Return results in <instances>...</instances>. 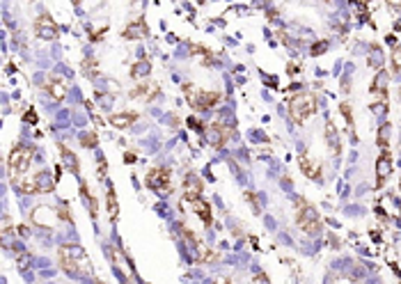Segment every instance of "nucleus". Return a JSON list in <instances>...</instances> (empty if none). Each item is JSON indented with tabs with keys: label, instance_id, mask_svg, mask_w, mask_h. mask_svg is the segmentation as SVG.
Returning a JSON list of instances; mask_svg holds the SVG:
<instances>
[{
	"label": "nucleus",
	"instance_id": "17",
	"mask_svg": "<svg viewBox=\"0 0 401 284\" xmlns=\"http://www.w3.org/2000/svg\"><path fill=\"white\" fill-rule=\"evenodd\" d=\"M326 142H328V147H330V151L332 154H339V149H342V142H339V133H337V129L330 124H326Z\"/></svg>",
	"mask_w": 401,
	"mask_h": 284
},
{
	"label": "nucleus",
	"instance_id": "32",
	"mask_svg": "<svg viewBox=\"0 0 401 284\" xmlns=\"http://www.w3.org/2000/svg\"><path fill=\"white\" fill-rule=\"evenodd\" d=\"M252 282H255V284H271V282H268V277L264 275V273H255V277H252Z\"/></svg>",
	"mask_w": 401,
	"mask_h": 284
},
{
	"label": "nucleus",
	"instance_id": "7",
	"mask_svg": "<svg viewBox=\"0 0 401 284\" xmlns=\"http://www.w3.org/2000/svg\"><path fill=\"white\" fill-rule=\"evenodd\" d=\"M35 32H37L39 39H44V42H53V39L60 37V28H57V23L53 21L48 14H42V16H37Z\"/></svg>",
	"mask_w": 401,
	"mask_h": 284
},
{
	"label": "nucleus",
	"instance_id": "11",
	"mask_svg": "<svg viewBox=\"0 0 401 284\" xmlns=\"http://www.w3.org/2000/svg\"><path fill=\"white\" fill-rule=\"evenodd\" d=\"M35 188H37V193H53L55 190V184H57V177H53L51 172H46V170H42V172H37L35 177Z\"/></svg>",
	"mask_w": 401,
	"mask_h": 284
},
{
	"label": "nucleus",
	"instance_id": "27",
	"mask_svg": "<svg viewBox=\"0 0 401 284\" xmlns=\"http://www.w3.org/2000/svg\"><path fill=\"white\" fill-rule=\"evenodd\" d=\"M326 51H328V39H321V42L312 44V48H310L312 55H321V53H326Z\"/></svg>",
	"mask_w": 401,
	"mask_h": 284
},
{
	"label": "nucleus",
	"instance_id": "8",
	"mask_svg": "<svg viewBox=\"0 0 401 284\" xmlns=\"http://www.w3.org/2000/svg\"><path fill=\"white\" fill-rule=\"evenodd\" d=\"M207 135H209V140H211V145L216 147V149H220V147H225V142L229 138H234V131L229 129V126L220 124V121H213L211 129L207 131Z\"/></svg>",
	"mask_w": 401,
	"mask_h": 284
},
{
	"label": "nucleus",
	"instance_id": "21",
	"mask_svg": "<svg viewBox=\"0 0 401 284\" xmlns=\"http://www.w3.org/2000/svg\"><path fill=\"white\" fill-rule=\"evenodd\" d=\"M151 73V65L147 60H140V62H135L133 67H131V76L133 78H147Z\"/></svg>",
	"mask_w": 401,
	"mask_h": 284
},
{
	"label": "nucleus",
	"instance_id": "36",
	"mask_svg": "<svg viewBox=\"0 0 401 284\" xmlns=\"http://www.w3.org/2000/svg\"><path fill=\"white\" fill-rule=\"evenodd\" d=\"M124 160L126 163H135V154H124Z\"/></svg>",
	"mask_w": 401,
	"mask_h": 284
},
{
	"label": "nucleus",
	"instance_id": "30",
	"mask_svg": "<svg viewBox=\"0 0 401 284\" xmlns=\"http://www.w3.org/2000/svg\"><path fill=\"white\" fill-rule=\"evenodd\" d=\"M23 121H28V124H37V112L35 110H28L26 115H23Z\"/></svg>",
	"mask_w": 401,
	"mask_h": 284
},
{
	"label": "nucleus",
	"instance_id": "2",
	"mask_svg": "<svg viewBox=\"0 0 401 284\" xmlns=\"http://www.w3.org/2000/svg\"><path fill=\"white\" fill-rule=\"evenodd\" d=\"M32 156H35L32 147H26V145H16V147H14L12 154H9V160H7V170H9V177H12V181L26 177L28 168H30V163H32Z\"/></svg>",
	"mask_w": 401,
	"mask_h": 284
},
{
	"label": "nucleus",
	"instance_id": "19",
	"mask_svg": "<svg viewBox=\"0 0 401 284\" xmlns=\"http://www.w3.org/2000/svg\"><path fill=\"white\" fill-rule=\"evenodd\" d=\"M156 92H158V87H156V85H147V83H143V85L135 87L129 96H131V99H140V96H145V99L149 101V99H154V96H156Z\"/></svg>",
	"mask_w": 401,
	"mask_h": 284
},
{
	"label": "nucleus",
	"instance_id": "38",
	"mask_svg": "<svg viewBox=\"0 0 401 284\" xmlns=\"http://www.w3.org/2000/svg\"><path fill=\"white\" fill-rule=\"evenodd\" d=\"M399 99H401V87H399Z\"/></svg>",
	"mask_w": 401,
	"mask_h": 284
},
{
	"label": "nucleus",
	"instance_id": "35",
	"mask_svg": "<svg viewBox=\"0 0 401 284\" xmlns=\"http://www.w3.org/2000/svg\"><path fill=\"white\" fill-rule=\"evenodd\" d=\"M342 90H344V94H349V90H351V80H349V78L342 80Z\"/></svg>",
	"mask_w": 401,
	"mask_h": 284
},
{
	"label": "nucleus",
	"instance_id": "39",
	"mask_svg": "<svg viewBox=\"0 0 401 284\" xmlns=\"http://www.w3.org/2000/svg\"><path fill=\"white\" fill-rule=\"evenodd\" d=\"M399 186H401V184H399Z\"/></svg>",
	"mask_w": 401,
	"mask_h": 284
},
{
	"label": "nucleus",
	"instance_id": "12",
	"mask_svg": "<svg viewBox=\"0 0 401 284\" xmlns=\"http://www.w3.org/2000/svg\"><path fill=\"white\" fill-rule=\"evenodd\" d=\"M46 92L51 94L53 101H62L67 96V83L62 80V78H57V76H51V78H48V83H46Z\"/></svg>",
	"mask_w": 401,
	"mask_h": 284
},
{
	"label": "nucleus",
	"instance_id": "10",
	"mask_svg": "<svg viewBox=\"0 0 401 284\" xmlns=\"http://www.w3.org/2000/svg\"><path fill=\"white\" fill-rule=\"evenodd\" d=\"M202 181H199L195 174H188L186 177V186H184V195H186V199H188L190 204H195L199 197H202Z\"/></svg>",
	"mask_w": 401,
	"mask_h": 284
},
{
	"label": "nucleus",
	"instance_id": "26",
	"mask_svg": "<svg viewBox=\"0 0 401 284\" xmlns=\"http://www.w3.org/2000/svg\"><path fill=\"white\" fill-rule=\"evenodd\" d=\"M83 71H85L87 78H94L96 76V62H94V57H85V62H83Z\"/></svg>",
	"mask_w": 401,
	"mask_h": 284
},
{
	"label": "nucleus",
	"instance_id": "9",
	"mask_svg": "<svg viewBox=\"0 0 401 284\" xmlns=\"http://www.w3.org/2000/svg\"><path fill=\"white\" fill-rule=\"evenodd\" d=\"M390 172H392V156H390V151H388V154H380L378 160H376V186H378V188L388 181Z\"/></svg>",
	"mask_w": 401,
	"mask_h": 284
},
{
	"label": "nucleus",
	"instance_id": "25",
	"mask_svg": "<svg viewBox=\"0 0 401 284\" xmlns=\"http://www.w3.org/2000/svg\"><path fill=\"white\" fill-rule=\"evenodd\" d=\"M81 145L87 149H94L99 145V138H96V133H81Z\"/></svg>",
	"mask_w": 401,
	"mask_h": 284
},
{
	"label": "nucleus",
	"instance_id": "1",
	"mask_svg": "<svg viewBox=\"0 0 401 284\" xmlns=\"http://www.w3.org/2000/svg\"><path fill=\"white\" fill-rule=\"evenodd\" d=\"M57 261H60V266L69 275H87V273H92L90 257H87V252L81 246H71V243L60 246V250H57Z\"/></svg>",
	"mask_w": 401,
	"mask_h": 284
},
{
	"label": "nucleus",
	"instance_id": "14",
	"mask_svg": "<svg viewBox=\"0 0 401 284\" xmlns=\"http://www.w3.org/2000/svg\"><path fill=\"white\" fill-rule=\"evenodd\" d=\"M106 207H108L110 220L115 222V220L119 218V204H117V195H115V188H112V186H106Z\"/></svg>",
	"mask_w": 401,
	"mask_h": 284
},
{
	"label": "nucleus",
	"instance_id": "37",
	"mask_svg": "<svg viewBox=\"0 0 401 284\" xmlns=\"http://www.w3.org/2000/svg\"><path fill=\"white\" fill-rule=\"evenodd\" d=\"M216 284H229V282H227V280H223V282H216Z\"/></svg>",
	"mask_w": 401,
	"mask_h": 284
},
{
	"label": "nucleus",
	"instance_id": "6",
	"mask_svg": "<svg viewBox=\"0 0 401 284\" xmlns=\"http://www.w3.org/2000/svg\"><path fill=\"white\" fill-rule=\"evenodd\" d=\"M147 186L154 190H158V193L168 195L170 190H172V179H170V168H151L149 172H147Z\"/></svg>",
	"mask_w": 401,
	"mask_h": 284
},
{
	"label": "nucleus",
	"instance_id": "20",
	"mask_svg": "<svg viewBox=\"0 0 401 284\" xmlns=\"http://www.w3.org/2000/svg\"><path fill=\"white\" fill-rule=\"evenodd\" d=\"M193 209H195V213L199 215V220H202L204 225H211L213 218H211V207H209V202H204V199L199 197L197 202L193 204Z\"/></svg>",
	"mask_w": 401,
	"mask_h": 284
},
{
	"label": "nucleus",
	"instance_id": "24",
	"mask_svg": "<svg viewBox=\"0 0 401 284\" xmlns=\"http://www.w3.org/2000/svg\"><path fill=\"white\" fill-rule=\"evenodd\" d=\"M14 254H16L18 271H30V254H28L26 250H14Z\"/></svg>",
	"mask_w": 401,
	"mask_h": 284
},
{
	"label": "nucleus",
	"instance_id": "3",
	"mask_svg": "<svg viewBox=\"0 0 401 284\" xmlns=\"http://www.w3.org/2000/svg\"><path fill=\"white\" fill-rule=\"evenodd\" d=\"M296 222L310 236H316L321 232V218L316 213V209L312 204H307L305 199H296Z\"/></svg>",
	"mask_w": 401,
	"mask_h": 284
},
{
	"label": "nucleus",
	"instance_id": "16",
	"mask_svg": "<svg viewBox=\"0 0 401 284\" xmlns=\"http://www.w3.org/2000/svg\"><path fill=\"white\" fill-rule=\"evenodd\" d=\"M147 32V28H145V23L140 21V18H135L133 23H129V26L124 28V32H122V37L124 39H140Z\"/></svg>",
	"mask_w": 401,
	"mask_h": 284
},
{
	"label": "nucleus",
	"instance_id": "5",
	"mask_svg": "<svg viewBox=\"0 0 401 284\" xmlns=\"http://www.w3.org/2000/svg\"><path fill=\"white\" fill-rule=\"evenodd\" d=\"M184 94L188 99V104L195 108V110H209L218 104L223 96L220 92H213V90H195L193 85H184Z\"/></svg>",
	"mask_w": 401,
	"mask_h": 284
},
{
	"label": "nucleus",
	"instance_id": "15",
	"mask_svg": "<svg viewBox=\"0 0 401 284\" xmlns=\"http://www.w3.org/2000/svg\"><path fill=\"white\" fill-rule=\"evenodd\" d=\"M60 154H62V160H65V165L71 170L73 174H78V172H81V165H78V156L73 154V151H71L69 147L65 145V142H62V145H60Z\"/></svg>",
	"mask_w": 401,
	"mask_h": 284
},
{
	"label": "nucleus",
	"instance_id": "23",
	"mask_svg": "<svg viewBox=\"0 0 401 284\" xmlns=\"http://www.w3.org/2000/svg\"><path fill=\"white\" fill-rule=\"evenodd\" d=\"M12 184H14V188H18L21 193H37V188H35V179H26V177H21V179H14Z\"/></svg>",
	"mask_w": 401,
	"mask_h": 284
},
{
	"label": "nucleus",
	"instance_id": "34",
	"mask_svg": "<svg viewBox=\"0 0 401 284\" xmlns=\"http://www.w3.org/2000/svg\"><path fill=\"white\" fill-rule=\"evenodd\" d=\"M246 197L250 199V204L255 207V211H259V204H257V197H255V195H252V193H246Z\"/></svg>",
	"mask_w": 401,
	"mask_h": 284
},
{
	"label": "nucleus",
	"instance_id": "31",
	"mask_svg": "<svg viewBox=\"0 0 401 284\" xmlns=\"http://www.w3.org/2000/svg\"><path fill=\"white\" fill-rule=\"evenodd\" d=\"M57 213H60L62 220H71V215H69V211H67V204H65V202H62L60 207H57Z\"/></svg>",
	"mask_w": 401,
	"mask_h": 284
},
{
	"label": "nucleus",
	"instance_id": "28",
	"mask_svg": "<svg viewBox=\"0 0 401 284\" xmlns=\"http://www.w3.org/2000/svg\"><path fill=\"white\" fill-rule=\"evenodd\" d=\"M339 110H342V117L349 121V129H353V115H351V106L349 104H342Z\"/></svg>",
	"mask_w": 401,
	"mask_h": 284
},
{
	"label": "nucleus",
	"instance_id": "22",
	"mask_svg": "<svg viewBox=\"0 0 401 284\" xmlns=\"http://www.w3.org/2000/svg\"><path fill=\"white\" fill-rule=\"evenodd\" d=\"M378 147H380V154H388V151H390V124L380 126V131H378Z\"/></svg>",
	"mask_w": 401,
	"mask_h": 284
},
{
	"label": "nucleus",
	"instance_id": "18",
	"mask_svg": "<svg viewBox=\"0 0 401 284\" xmlns=\"http://www.w3.org/2000/svg\"><path fill=\"white\" fill-rule=\"evenodd\" d=\"M300 170H303V174L305 177H310V179H319L321 177V170H319V165L314 163V160H310L307 156H300Z\"/></svg>",
	"mask_w": 401,
	"mask_h": 284
},
{
	"label": "nucleus",
	"instance_id": "4",
	"mask_svg": "<svg viewBox=\"0 0 401 284\" xmlns=\"http://www.w3.org/2000/svg\"><path fill=\"white\" fill-rule=\"evenodd\" d=\"M316 112V99L310 92H300V94L291 96L289 101V115L296 124H303L305 119H310Z\"/></svg>",
	"mask_w": 401,
	"mask_h": 284
},
{
	"label": "nucleus",
	"instance_id": "33",
	"mask_svg": "<svg viewBox=\"0 0 401 284\" xmlns=\"http://www.w3.org/2000/svg\"><path fill=\"white\" fill-rule=\"evenodd\" d=\"M188 124H190V126H195V131H202V129H204V126H202V121H199V124H197V119H195V117H190V119H188Z\"/></svg>",
	"mask_w": 401,
	"mask_h": 284
},
{
	"label": "nucleus",
	"instance_id": "13",
	"mask_svg": "<svg viewBox=\"0 0 401 284\" xmlns=\"http://www.w3.org/2000/svg\"><path fill=\"white\" fill-rule=\"evenodd\" d=\"M138 119V115L135 112H115V115H110L108 117V121L115 129H129L133 121Z\"/></svg>",
	"mask_w": 401,
	"mask_h": 284
},
{
	"label": "nucleus",
	"instance_id": "29",
	"mask_svg": "<svg viewBox=\"0 0 401 284\" xmlns=\"http://www.w3.org/2000/svg\"><path fill=\"white\" fill-rule=\"evenodd\" d=\"M392 67L397 71H401V48H394V53H392Z\"/></svg>",
	"mask_w": 401,
	"mask_h": 284
}]
</instances>
